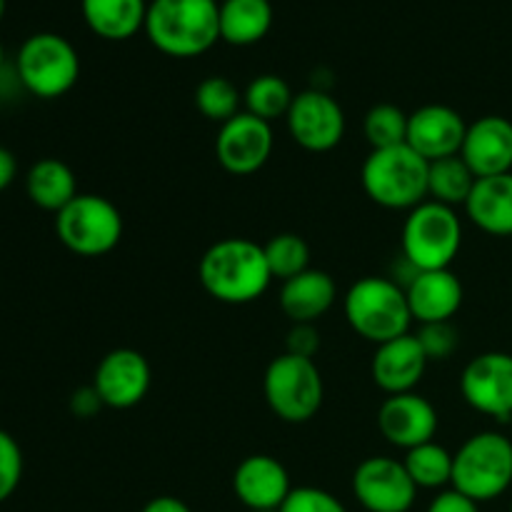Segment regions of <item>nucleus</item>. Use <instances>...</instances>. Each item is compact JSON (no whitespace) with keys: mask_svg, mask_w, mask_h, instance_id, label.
I'll return each instance as SVG.
<instances>
[{"mask_svg":"<svg viewBox=\"0 0 512 512\" xmlns=\"http://www.w3.org/2000/svg\"><path fill=\"white\" fill-rule=\"evenodd\" d=\"M268 512H278V510H268Z\"/></svg>","mask_w":512,"mask_h":512,"instance_id":"42","label":"nucleus"},{"mask_svg":"<svg viewBox=\"0 0 512 512\" xmlns=\"http://www.w3.org/2000/svg\"><path fill=\"white\" fill-rule=\"evenodd\" d=\"M15 178H18V160H15V155L8 148L0 145V193L10 188Z\"/></svg>","mask_w":512,"mask_h":512,"instance_id":"38","label":"nucleus"},{"mask_svg":"<svg viewBox=\"0 0 512 512\" xmlns=\"http://www.w3.org/2000/svg\"><path fill=\"white\" fill-rule=\"evenodd\" d=\"M475 183H478V178H475V173L468 168V163L460 155L433 160L428 168L430 200L448 205V208L468 203Z\"/></svg>","mask_w":512,"mask_h":512,"instance_id":"26","label":"nucleus"},{"mask_svg":"<svg viewBox=\"0 0 512 512\" xmlns=\"http://www.w3.org/2000/svg\"><path fill=\"white\" fill-rule=\"evenodd\" d=\"M5 10H8V0H0V23H3L5 18Z\"/></svg>","mask_w":512,"mask_h":512,"instance_id":"40","label":"nucleus"},{"mask_svg":"<svg viewBox=\"0 0 512 512\" xmlns=\"http://www.w3.org/2000/svg\"><path fill=\"white\" fill-rule=\"evenodd\" d=\"M240 103H243V95L238 85L223 75H210L195 88V108L213 123L223 125L233 120L240 113Z\"/></svg>","mask_w":512,"mask_h":512,"instance_id":"29","label":"nucleus"},{"mask_svg":"<svg viewBox=\"0 0 512 512\" xmlns=\"http://www.w3.org/2000/svg\"><path fill=\"white\" fill-rule=\"evenodd\" d=\"M15 78L35 98H63L80 78V55L63 35L35 33L15 55Z\"/></svg>","mask_w":512,"mask_h":512,"instance_id":"6","label":"nucleus"},{"mask_svg":"<svg viewBox=\"0 0 512 512\" xmlns=\"http://www.w3.org/2000/svg\"><path fill=\"white\" fill-rule=\"evenodd\" d=\"M85 25L103 40H128L145 28V0H80Z\"/></svg>","mask_w":512,"mask_h":512,"instance_id":"23","label":"nucleus"},{"mask_svg":"<svg viewBox=\"0 0 512 512\" xmlns=\"http://www.w3.org/2000/svg\"><path fill=\"white\" fill-rule=\"evenodd\" d=\"M465 403L488 418L510 423L512 418V355L483 353L470 360L460 378Z\"/></svg>","mask_w":512,"mask_h":512,"instance_id":"12","label":"nucleus"},{"mask_svg":"<svg viewBox=\"0 0 512 512\" xmlns=\"http://www.w3.org/2000/svg\"><path fill=\"white\" fill-rule=\"evenodd\" d=\"M470 223L495 238L512 235V173L478 178L468 203H465Z\"/></svg>","mask_w":512,"mask_h":512,"instance_id":"22","label":"nucleus"},{"mask_svg":"<svg viewBox=\"0 0 512 512\" xmlns=\"http://www.w3.org/2000/svg\"><path fill=\"white\" fill-rule=\"evenodd\" d=\"M145 35L170 58H195L220 40V5L215 0H153Z\"/></svg>","mask_w":512,"mask_h":512,"instance_id":"2","label":"nucleus"},{"mask_svg":"<svg viewBox=\"0 0 512 512\" xmlns=\"http://www.w3.org/2000/svg\"><path fill=\"white\" fill-rule=\"evenodd\" d=\"M140 512H193V510H190L180 498H173V495H160V498L148 500L145 508Z\"/></svg>","mask_w":512,"mask_h":512,"instance_id":"39","label":"nucleus"},{"mask_svg":"<svg viewBox=\"0 0 512 512\" xmlns=\"http://www.w3.org/2000/svg\"><path fill=\"white\" fill-rule=\"evenodd\" d=\"M335 298H338L335 280L325 270L308 268L305 273L285 280L280 290V308L293 320V325H315L333 308Z\"/></svg>","mask_w":512,"mask_h":512,"instance_id":"21","label":"nucleus"},{"mask_svg":"<svg viewBox=\"0 0 512 512\" xmlns=\"http://www.w3.org/2000/svg\"><path fill=\"white\" fill-rule=\"evenodd\" d=\"M428 360H448L458 350V330L448 323H423L415 333Z\"/></svg>","mask_w":512,"mask_h":512,"instance_id":"33","label":"nucleus"},{"mask_svg":"<svg viewBox=\"0 0 512 512\" xmlns=\"http://www.w3.org/2000/svg\"><path fill=\"white\" fill-rule=\"evenodd\" d=\"M3 68H5V48L3 43H0V73H3Z\"/></svg>","mask_w":512,"mask_h":512,"instance_id":"41","label":"nucleus"},{"mask_svg":"<svg viewBox=\"0 0 512 512\" xmlns=\"http://www.w3.org/2000/svg\"><path fill=\"white\" fill-rule=\"evenodd\" d=\"M25 193L40 210L58 215L78 195L73 168L58 158H43L30 165L25 175Z\"/></svg>","mask_w":512,"mask_h":512,"instance_id":"24","label":"nucleus"},{"mask_svg":"<svg viewBox=\"0 0 512 512\" xmlns=\"http://www.w3.org/2000/svg\"><path fill=\"white\" fill-rule=\"evenodd\" d=\"M293 90L285 83L280 75H258L250 80V85L243 93L245 113L255 115V118L273 123L275 118H285L293 105Z\"/></svg>","mask_w":512,"mask_h":512,"instance_id":"28","label":"nucleus"},{"mask_svg":"<svg viewBox=\"0 0 512 512\" xmlns=\"http://www.w3.org/2000/svg\"><path fill=\"white\" fill-rule=\"evenodd\" d=\"M278 512H348V508L328 490L303 485V488H293Z\"/></svg>","mask_w":512,"mask_h":512,"instance_id":"34","label":"nucleus"},{"mask_svg":"<svg viewBox=\"0 0 512 512\" xmlns=\"http://www.w3.org/2000/svg\"><path fill=\"white\" fill-rule=\"evenodd\" d=\"M263 393L268 408L280 420L293 425L308 423L323 408V375L315 360L283 353L265 370Z\"/></svg>","mask_w":512,"mask_h":512,"instance_id":"8","label":"nucleus"},{"mask_svg":"<svg viewBox=\"0 0 512 512\" xmlns=\"http://www.w3.org/2000/svg\"><path fill=\"white\" fill-rule=\"evenodd\" d=\"M58 240L80 258H100L118 248L123 238V215L108 198L78 193L55 215Z\"/></svg>","mask_w":512,"mask_h":512,"instance_id":"9","label":"nucleus"},{"mask_svg":"<svg viewBox=\"0 0 512 512\" xmlns=\"http://www.w3.org/2000/svg\"><path fill=\"white\" fill-rule=\"evenodd\" d=\"M273 25L270 0H223L220 3V40L230 45H253L268 35Z\"/></svg>","mask_w":512,"mask_h":512,"instance_id":"25","label":"nucleus"},{"mask_svg":"<svg viewBox=\"0 0 512 512\" xmlns=\"http://www.w3.org/2000/svg\"><path fill=\"white\" fill-rule=\"evenodd\" d=\"M463 248V223L455 208L425 200L403 225V258L415 270H448Z\"/></svg>","mask_w":512,"mask_h":512,"instance_id":"7","label":"nucleus"},{"mask_svg":"<svg viewBox=\"0 0 512 512\" xmlns=\"http://www.w3.org/2000/svg\"><path fill=\"white\" fill-rule=\"evenodd\" d=\"M235 498L250 512L280 510L293 493L290 475L280 460L270 455H248L233 473Z\"/></svg>","mask_w":512,"mask_h":512,"instance_id":"17","label":"nucleus"},{"mask_svg":"<svg viewBox=\"0 0 512 512\" xmlns=\"http://www.w3.org/2000/svg\"><path fill=\"white\" fill-rule=\"evenodd\" d=\"M363 133L373 150L403 145L408 143V115L393 103L373 105L365 115Z\"/></svg>","mask_w":512,"mask_h":512,"instance_id":"31","label":"nucleus"},{"mask_svg":"<svg viewBox=\"0 0 512 512\" xmlns=\"http://www.w3.org/2000/svg\"><path fill=\"white\" fill-rule=\"evenodd\" d=\"M465 133L468 123L450 105L430 103L408 115V145L428 163L460 155Z\"/></svg>","mask_w":512,"mask_h":512,"instance_id":"16","label":"nucleus"},{"mask_svg":"<svg viewBox=\"0 0 512 512\" xmlns=\"http://www.w3.org/2000/svg\"><path fill=\"white\" fill-rule=\"evenodd\" d=\"M343 310L350 328L375 345L408 335L413 323L405 288H400L395 280L375 278V275L350 285Z\"/></svg>","mask_w":512,"mask_h":512,"instance_id":"4","label":"nucleus"},{"mask_svg":"<svg viewBox=\"0 0 512 512\" xmlns=\"http://www.w3.org/2000/svg\"><path fill=\"white\" fill-rule=\"evenodd\" d=\"M425 512H480V510L475 500H470L468 495L450 488V490H440V493L430 500L428 510Z\"/></svg>","mask_w":512,"mask_h":512,"instance_id":"37","label":"nucleus"},{"mask_svg":"<svg viewBox=\"0 0 512 512\" xmlns=\"http://www.w3.org/2000/svg\"><path fill=\"white\" fill-rule=\"evenodd\" d=\"M438 423L435 405L418 393L388 395L378 410L380 435L395 448H403L405 453L435 440Z\"/></svg>","mask_w":512,"mask_h":512,"instance_id":"15","label":"nucleus"},{"mask_svg":"<svg viewBox=\"0 0 512 512\" xmlns=\"http://www.w3.org/2000/svg\"><path fill=\"white\" fill-rule=\"evenodd\" d=\"M263 248L273 280H283L285 283V280L295 278V275L305 273L310 268V248L298 233L273 235Z\"/></svg>","mask_w":512,"mask_h":512,"instance_id":"30","label":"nucleus"},{"mask_svg":"<svg viewBox=\"0 0 512 512\" xmlns=\"http://www.w3.org/2000/svg\"><path fill=\"white\" fill-rule=\"evenodd\" d=\"M318 350H320V333L315 330V325L298 323L290 328L288 340H285V353L313 360L315 355H318Z\"/></svg>","mask_w":512,"mask_h":512,"instance_id":"35","label":"nucleus"},{"mask_svg":"<svg viewBox=\"0 0 512 512\" xmlns=\"http://www.w3.org/2000/svg\"><path fill=\"white\" fill-rule=\"evenodd\" d=\"M430 163L408 143L370 150L363 163V190L373 203L388 210H413L428 200Z\"/></svg>","mask_w":512,"mask_h":512,"instance_id":"3","label":"nucleus"},{"mask_svg":"<svg viewBox=\"0 0 512 512\" xmlns=\"http://www.w3.org/2000/svg\"><path fill=\"white\" fill-rule=\"evenodd\" d=\"M428 363L430 360L425 358L418 338L413 333H408L378 345V350L373 355V363H370V375H373V383L383 393H413L415 385L423 380Z\"/></svg>","mask_w":512,"mask_h":512,"instance_id":"19","label":"nucleus"},{"mask_svg":"<svg viewBox=\"0 0 512 512\" xmlns=\"http://www.w3.org/2000/svg\"><path fill=\"white\" fill-rule=\"evenodd\" d=\"M510 425H512V418H510Z\"/></svg>","mask_w":512,"mask_h":512,"instance_id":"44","label":"nucleus"},{"mask_svg":"<svg viewBox=\"0 0 512 512\" xmlns=\"http://www.w3.org/2000/svg\"><path fill=\"white\" fill-rule=\"evenodd\" d=\"M105 408V403L100 400L98 390L93 385H85V388H78L73 395H70V413L80 420H90Z\"/></svg>","mask_w":512,"mask_h":512,"instance_id":"36","label":"nucleus"},{"mask_svg":"<svg viewBox=\"0 0 512 512\" xmlns=\"http://www.w3.org/2000/svg\"><path fill=\"white\" fill-rule=\"evenodd\" d=\"M205 293L225 305H248L263 298L273 283L265 248L248 238H223L210 245L198 263Z\"/></svg>","mask_w":512,"mask_h":512,"instance_id":"1","label":"nucleus"},{"mask_svg":"<svg viewBox=\"0 0 512 512\" xmlns=\"http://www.w3.org/2000/svg\"><path fill=\"white\" fill-rule=\"evenodd\" d=\"M453 485L475 503H490L512 485V440L503 433H475L453 455Z\"/></svg>","mask_w":512,"mask_h":512,"instance_id":"5","label":"nucleus"},{"mask_svg":"<svg viewBox=\"0 0 512 512\" xmlns=\"http://www.w3.org/2000/svg\"><path fill=\"white\" fill-rule=\"evenodd\" d=\"M510 512H512V503H510Z\"/></svg>","mask_w":512,"mask_h":512,"instance_id":"43","label":"nucleus"},{"mask_svg":"<svg viewBox=\"0 0 512 512\" xmlns=\"http://www.w3.org/2000/svg\"><path fill=\"white\" fill-rule=\"evenodd\" d=\"M353 495L368 512H410L418 498V485L400 460L373 455L355 468Z\"/></svg>","mask_w":512,"mask_h":512,"instance_id":"10","label":"nucleus"},{"mask_svg":"<svg viewBox=\"0 0 512 512\" xmlns=\"http://www.w3.org/2000/svg\"><path fill=\"white\" fill-rule=\"evenodd\" d=\"M460 158L475 178L512 173V123L503 115H483L468 125Z\"/></svg>","mask_w":512,"mask_h":512,"instance_id":"18","label":"nucleus"},{"mask_svg":"<svg viewBox=\"0 0 512 512\" xmlns=\"http://www.w3.org/2000/svg\"><path fill=\"white\" fill-rule=\"evenodd\" d=\"M413 320L448 323L463 305V283L453 270H420L405 288Z\"/></svg>","mask_w":512,"mask_h":512,"instance_id":"20","label":"nucleus"},{"mask_svg":"<svg viewBox=\"0 0 512 512\" xmlns=\"http://www.w3.org/2000/svg\"><path fill=\"white\" fill-rule=\"evenodd\" d=\"M150 363L133 348H115L98 363L93 388L98 390L105 408L128 410L143 403L150 390Z\"/></svg>","mask_w":512,"mask_h":512,"instance_id":"14","label":"nucleus"},{"mask_svg":"<svg viewBox=\"0 0 512 512\" xmlns=\"http://www.w3.org/2000/svg\"><path fill=\"white\" fill-rule=\"evenodd\" d=\"M403 465L418 490H440L453 483V453L435 440L408 450Z\"/></svg>","mask_w":512,"mask_h":512,"instance_id":"27","label":"nucleus"},{"mask_svg":"<svg viewBox=\"0 0 512 512\" xmlns=\"http://www.w3.org/2000/svg\"><path fill=\"white\" fill-rule=\"evenodd\" d=\"M23 480V450L18 440L0 428V505L13 498Z\"/></svg>","mask_w":512,"mask_h":512,"instance_id":"32","label":"nucleus"},{"mask_svg":"<svg viewBox=\"0 0 512 512\" xmlns=\"http://www.w3.org/2000/svg\"><path fill=\"white\" fill-rule=\"evenodd\" d=\"M273 128L265 120L250 113H238L233 120L220 125L215 140L218 163L233 175H253L273 155Z\"/></svg>","mask_w":512,"mask_h":512,"instance_id":"13","label":"nucleus"},{"mask_svg":"<svg viewBox=\"0 0 512 512\" xmlns=\"http://www.w3.org/2000/svg\"><path fill=\"white\" fill-rule=\"evenodd\" d=\"M290 138L310 153L338 148L345 135V113L338 100L320 88L303 90L293 98L288 115Z\"/></svg>","mask_w":512,"mask_h":512,"instance_id":"11","label":"nucleus"}]
</instances>
